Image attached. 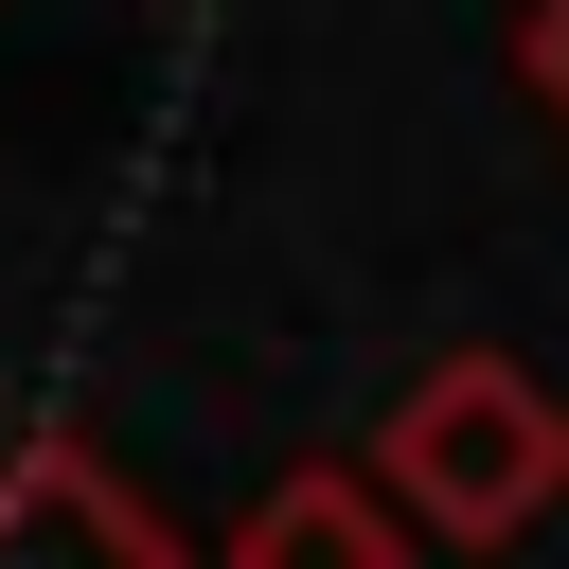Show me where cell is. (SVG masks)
Segmentation results:
<instances>
[{
	"instance_id": "6da1fadb",
	"label": "cell",
	"mask_w": 569,
	"mask_h": 569,
	"mask_svg": "<svg viewBox=\"0 0 569 569\" xmlns=\"http://www.w3.org/2000/svg\"><path fill=\"white\" fill-rule=\"evenodd\" d=\"M373 498L427 533V551H516L551 498H569V391L516 373V356H427L391 409H373Z\"/></svg>"
},
{
	"instance_id": "7a4b0ae2",
	"label": "cell",
	"mask_w": 569,
	"mask_h": 569,
	"mask_svg": "<svg viewBox=\"0 0 569 569\" xmlns=\"http://www.w3.org/2000/svg\"><path fill=\"white\" fill-rule=\"evenodd\" d=\"M0 569H196V551L107 445L36 427V445H0Z\"/></svg>"
},
{
	"instance_id": "3957f363",
	"label": "cell",
	"mask_w": 569,
	"mask_h": 569,
	"mask_svg": "<svg viewBox=\"0 0 569 569\" xmlns=\"http://www.w3.org/2000/svg\"><path fill=\"white\" fill-rule=\"evenodd\" d=\"M409 551H427V533L373 498V462H284V480L231 516L213 569H409Z\"/></svg>"
},
{
	"instance_id": "277c9868",
	"label": "cell",
	"mask_w": 569,
	"mask_h": 569,
	"mask_svg": "<svg viewBox=\"0 0 569 569\" xmlns=\"http://www.w3.org/2000/svg\"><path fill=\"white\" fill-rule=\"evenodd\" d=\"M516 89L569 124V0H533V18H516Z\"/></svg>"
}]
</instances>
